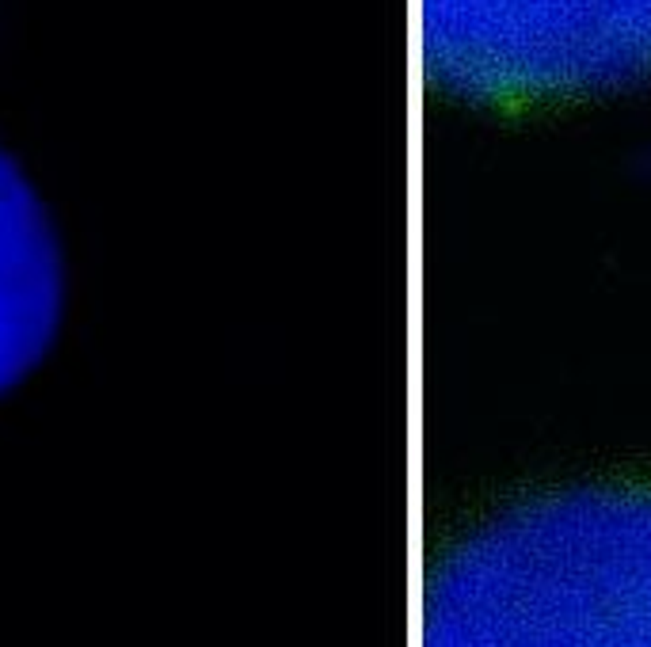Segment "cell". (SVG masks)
Instances as JSON below:
<instances>
[{"instance_id": "6da1fadb", "label": "cell", "mask_w": 651, "mask_h": 647, "mask_svg": "<svg viewBox=\"0 0 651 647\" xmlns=\"http://www.w3.org/2000/svg\"><path fill=\"white\" fill-rule=\"evenodd\" d=\"M65 252L49 206L0 145V393L49 354L65 320Z\"/></svg>"}, {"instance_id": "7a4b0ae2", "label": "cell", "mask_w": 651, "mask_h": 647, "mask_svg": "<svg viewBox=\"0 0 651 647\" xmlns=\"http://www.w3.org/2000/svg\"><path fill=\"white\" fill-rule=\"evenodd\" d=\"M571 8V0H568ZM598 8H606V0H598ZM636 27H640V46L648 50L651 58V16H648V0H636Z\"/></svg>"}]
</instances>
